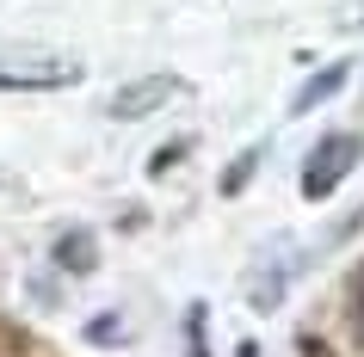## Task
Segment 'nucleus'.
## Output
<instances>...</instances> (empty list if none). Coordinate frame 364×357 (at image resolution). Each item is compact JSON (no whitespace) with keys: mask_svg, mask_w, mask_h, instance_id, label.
<instances>
[{"mask_svg":"<svg viewBox=\"0 0 364 357\" xmlns=\"http://www.w3.org/2000/svg\"><path fill=\"white\" fill-rule=\"evenodd\" d=\"M80 75L87 68L62 50H6L0 56V93H62V87H80Z\"/></svg>","mask_w":364,"mask_h":357,"instance_id":"obj_1","label":"nucleus"},{"mask_svg":"<svg viewBox=\"0 0 364 357\" xmlns=\"http://www.w3.org/2000/svg\"><path fill=\"white\" fill-rule=\"evenodd\" d=\"M358 160H364V136H352V130L327 136L321 148L309 154V167H303V197H309V204L333 197V191H340V179L358 167Z\"/></svg>","mask_w":364,"mask_h":357,"instance_id":"obj_2","label":"nucleus"},{"mask_svg":"<svg viewBox=\"0 0 364 357\" xmlns=\"http://www.w3.org/2000/svg\"><path fill=\"white\" fill-rule=\"evenodd\" d=\"M186 93V80L179 75H142V80H124L112 99H105V117L112 123H142V117L167 111V99Z\"/></svg>","mask_w":364,"mask_h":357,"instance_id":"obj_3","label":"nucleus"},{"mask_svg":"<svg viewBox=\"0 0 364 357\" xmlns=\"http://www.w3.org/2000/svg\"><path fill=\"white\" fill-rule=\"evenodd\" d=\"M303 271V259H296V241H272V253H259V265L247 271V308H278L290 290V278Z\"/></svg>","mask_w":364,"mask_h":357,"instance_id":"obj_4","label":"nucleus"},{"mask_svg":"<svg viewBox=\"0 0 364 357\" xmlns=\"http://www.w3.org/2000/svg\"><path fill=\"white\" fill-rule=\"evenodd\" d=\"M50 259H56V271H68V278H87L99 265V241H93V228H62L56 246H50Z\"/></svg>","mask_w":364,"mask_h":357,"instance_id":"obj_5","label":"nucleus"},{"mask_svg":"<svg viewBox=\"0 0 364 357\" xmlns=\"http://www.w3.org/2000/svg\"><path fill=\"white\" fill-rule=\"evenodd\" d=\"M346 75H352L346 62H327L321 75H309L303 87L290 93V117H309V111H315V105H327V99H333V93H340V87H346Z\"/></svg>","mask_w":364,"mask_h":357,"instance_id":"obj_6","label":"nucleus"},{"mask_svg":"<svg viewBox=\"0 0 364 357\" xmlns=\"http://www.w3.org/2000/svg\"><path fill=\"white\" fill-rule=\"evenodd\" d=\"M259 160H266V142H253V148H241V160H235L229 172H223V191H241L253 179V167H259Z\"/></svg>","mask_w":364,"mask_h":357,"instance_id":"obj_7","label":"nucleus"},{"mask_svg":"<svg viewBox=\"0 0 364 357\" xmlns=\"http://www.w3.org/2000/svg\"><path fill=\"white\" fill-rule=\"evenodd\" d=\"M186 357H210V351H204V302L186 308Z\"/></svg>","mask_w":364,"mask_h":357,"instance_id":"obj_8","label":"nucleus"},{"mask_svg":"<svg viewBox=\"0 0 364 357\" xmlns=\"http://www.w3.org/2000/svg\"><path fill=\"white\" fill-rule=\"evenodd\" d=\"M186 148H192V142H161V148L149 154V179H161L167 167H179V154H186Z\"/></svg>","mask_w":364,"mask_h":357,"instance_id":"obj_9","label":"nucleus"},{"mask_svg":"<svg viewBox=\"0 0 364 357\" xmlns=\"http://www.w3.org/2000/svg\"><path fill=\"white\" fill-rule=\"evenodd\" d=\"M87 339H93V345H112V339H124V320H117V314H99L93 326H87Z\"/></svg>","mask_w":364,"mask_h":357,"instance_id":"obj_10","label":"nucleus"},{"mask_svg":"<svg viewBox=\"0 0 364 357\" xmlns=\"http://www.w3.org/2000/svg\"><path fill=\"white\" fill-rule=\"evenodd\" d=\"M352 326H358V339H364V259H358V271H352Z\"/></svg>","mask_w":364,"mask_h":357,"instance_id":"obj_11","label":"nucleus"},{"mask_svg":"<svg viewBox=\"0 0 364 357\" xmlns=\"http://www.w3.org/2000/svg\"><path fill=\"white\" fill-rule=\"evenodd\" d=\"M364 25V0H340V31H358Z\"/></svg>","mask_w":364,"mask_h":357,"instance_id":"obj_12","label":"nucleus"},{"mask_svg":"<svg viewBox=\"0 0 364 357\" xmlns=\"http://www.w3.org/2000/svg\"><path fill=\"white\" fill-rule=\"evenodd\" d=\"M235 357H259V351H253V345H241V351H235Z\"/></svg>","mask_w":364,"mask_h":357,"instance_id":"obj_13","label":"nucleus"}]
</instances>
